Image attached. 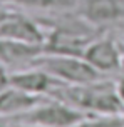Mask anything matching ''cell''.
<instances>
[{
	"mask_svg": "<svg viewBox=\"0 0 124 127\" xmlns=\"http://www.w3.org/2000/svg\"><path fill=\"white\" fill-rule=\"evenodd\" d=\"M34 65L44 69L57 80L69 84V85L89 84L102 79V74H99L84 57H77V55H62V54L44 52L35 60Z\"/></svg>",
	"mask_w": 124,
	"mask_h": 127,
	"instance_id": "2",
	"label": "cell"
},
{
	"mask_svg": "<svg viewBox=\"0 0 124 127\" xmlns=\"http://www.w3.org/2000/svg\"><path fill=\"white\" fill-rule=\"evenodd\" d=\"M94 38L81 29L74 27H49L47 42L44 52L47 54H62V55H77L84 57L87 45Z\"/></svg>",
	"mask_w": 124,
	"mask_h": 127,
	"instance_id": "5",
	"label": "cell"
},
{
	"mask_svg": "<svg viewBox=\"0 0 124 127\" xmlns=\"http://www.w3.org/2000/svg\"><path fill=\"white\" fill-rule=\"evenodd\" d=\"M15 127H45L39 124H27V122H15Z\"/></svg>",
	"mask_w": 124,
	"mask_h": 127,
	"instance_id": "16",
	"label": "cell"
},
{
	"mask_svg": "<svg viewBox=\"0 0 124 127\" xmlns=\"http://www.w3.org/2000/svg\"><path fill=\"white\" fill-rule=\"evenodd\" d=\"M91 114L77 107H72L57 99H49L40 104L39 107L32 109L30 112L15 117V122H27V124H39L45 127H76L79 122L87 119Z\"/></svg>",
	"mask_w": 124,
	"mask_h": 127,
	"instance_id": "3",
	"label": "cell"
},
{
	"mask_svg": "<svg viewBox=\"0 0 124 127\" xmlns=\"http://www.w3.org/2000/svg\"><path fill=\"white\" fill-rule=\"evenodd\" d=\"M81 17L92 27H104L124 19V0H81Z\"/></svg>",
	"mask_w": 124,
	"mask_h": 127,
	"instance_id": "8",
	"label": "cell"
},
{
	"mask_svg": "<svg viewBox=\"0 0 124 127\" xmlns=\"http://www.w3.org/2000/svg\"><path fill=\"white\" fill-rule=\"evenodd\" d=\"M0 127H15V121H13L12 117L0 115Z\"/></svg>",
	"mask_w": 124,
	"mask_h": 127,
	"instance_id": "15",
	"label": "cell"
},
{
	"mask_svg": "<svg viewBox=\"0 0 124 127\" xmlns=\"http://www.w3.org/2000/svg\"><path fill=\"white\" fill-rule=\"evenodd\" d=\"M118 75L119 77H118V82H116V87H118V94L124 104V64H123V67H121V70L118 72Z\"/></svg>",
	"mask_w": 124,
	"mask_h": 127,
	"instance_id": "14",
	"label": "cell"
},
{
	"mask_svg": "<svg viewBox=\"0 0 124 127\" xmlns=\"http://www.w3.org/2000/svg\"><path fill=\"white\" fill-rule=\"evenodd\" d=\"M47 35H49V25L12 10L0 25V38H7V40L45 45Z\"/></svg>",
	"mask_w": 124,
	"mask_h": 127,
	"instance_id": "4",
	"label": "cell"
},
{
	"mask_svg": "<svg viewBox=\"0 0 124 127\" xmlns=\"http://www.w3.org/2000/svg\"><path fill=\"white\" fill-rule=\"evenodd\" d=\"M76 127H124V115H89Z\"/></svg>",
	"mask_w": 124,
	"mask_h": 127,
	"instance_id": "11",
	"label": "cell"
},
{
	"mask_svg": "<svg viewBox=\"0 0 124 127\" xmlns=\"http://www.w3.org/2000/svg\"><path fill=\"white\" fill-rule=\"evenodd\" d=\"M10 10H3V8H0V25H2V22L7 19V15H8Z\"/></svg>",
	"mask_w": 124,
	"mask_h": 127,
	"instance_id": "17",
	"label": "cell"
},
{
	"mask_svg": "<svg viewBox=\"0 0 124 127\" xmlns=\"http://www.w3.org/2000/svg\"><path fill=\"white\" fill-rule=\"evenodd\" d=\"M7 87H10V74H8L7 69L0 64V94H2Z\"/></svg>",
	"mask_w": 124,
	"mask_h": 127,
	"instance_id": "13",
	"label": "cell"
},
{
	"mask_svg": "<svg viewBox=\"0 0 124 127\" xmlns=\"http://www.w3.org/2000/svg\"><path fill=\"white\" fill-rule=\"evenodd\" d=\"M10 3H17L29 8H67L77 3V0H8Z\"/></svg>",
	"mask_w": 124,
	"mask_h": 127,
	"instance_id": "12",
	"label": "cell"
},
{
	"mask_svg": "<svg viewBox=\"0 0 124 127\" xmlns=\"http://www.w3.org/2000/svg\"><path fill=\"white\" fill-rule=\"evenodd\" d=\"M84 59L99 74H118L124 64L123 50L112 38H94L87 45Z\"/></svg>",
	"mask_w": 124,
	"mask_h": 127,
	"instance_id": "6",
	"label": "cell"
},
{
	"mask_svg": "<svg viewBox=\"0 0 124 127\" xmlns=\"http://www.w3.org/2000/svg\"><path fill=\"white\" fill-rule=\"evenodd\" d=\"M42 54H44V45L0 38V64L5 69H13V72L34 67L35 60Z\"/></svg>",
	"mask_w": 124,
	"mask_h": 127,
	"instance_id": "7",
	"label": "cell"
},
{
	"mask_svg": "<svg viewBox=\"0 0 124 127\" xmlns=\"http://www.w3.org/2000/svg\"><path fill=\"white\" fill-rule=\"evenodd\" d=\"M91 115H124V104L118 94L116 82L99 79L89 84H60L50 95Z\"/></svg>",
	"mask_w": 124,
	"mask_h": 127,
	"instance_id": "1",
	"label": "cell"
},
{
	"mask_svg": "<svg viewBox=\"0 0 124 127\" xmlns=\"http://www.w3.org/2000/svg\"><path fill=\"white\" fill-rule=\"evenodd\" d=\"M49 99H52V97L32 94V92H27V90L10 85L0 94V115L15 119L25 112H30L32 109L39 107L40 104L47 102Z\"/></svg>",
	"mask_w": 124,
	"mask_h": 127,
	"instance_id": "10",
	"label": "cell"
},
{
	"mask_svg": "<svg viewBox=\"0 0 124 127\" xmlns=\"http://www.w3.org/2000/svg\"><path fill=\"white\" fill-rule=\"evenodd\" d=\"M60 84H62L60 80H57L49 72H45L40 67H35V65L29 67V69L15 70L10 74V85L39 95H49L50 97L52 92Z\"/></svg>",
	"mask_w": 124,
	"mask_h": 127,
	"instance_id": "9",
	"label": "cell"
},
{
	"mask_svg": "<svg viewBox=\"0 0 124 127\" xmlns=\"http://www.w3.org/2000/svg\"><path fill=\"white\" fill-rule=\"evenodd\" d=\"M0 2H8V0H0Z\"/></svg>",
	"mask_w": 124,
	"mask_h": 127,
	"instance_id": "18",
	"label": "cell"
}]
</instances>
